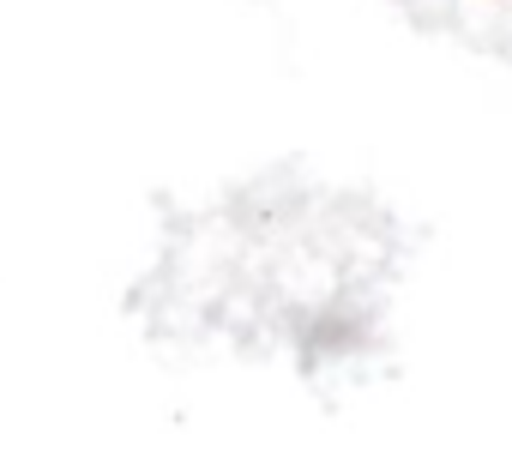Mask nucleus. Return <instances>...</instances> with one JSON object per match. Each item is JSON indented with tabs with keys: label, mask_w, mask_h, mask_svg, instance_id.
Here are the masks:
<instances>
[]
</instances>
